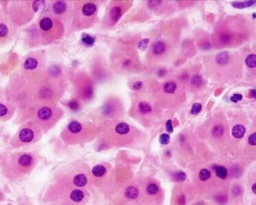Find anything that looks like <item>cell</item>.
I'll return each instance as SVG.
<instances>
[{
	"label": "cell",
	"instance_id": "cell-33",
	"mask_svg": "<svg viewBox=\"0 0 256 205\" xmlns=\"http://www.w3.org/2000/svg\"><path fill=\"white\" fill-rule=\"evenodd\" d=\"M248 142L250 145L255 146L256 144V133H253V134L251 135V136H249L248 139Z\"/></svg>",
	"mask_w": 256,
	"mask_h": 205
},
{
	"label": "cell",
	"instance_id": "cell-4",
	"mask_svg": "<svg viewBox=\"0 0 256 205\" xmlns=\"http://www.w3.org/2000/svg\"><path fill=\"white\" fill-rule=\"evenodd\" d=\"M246 132V129L244 126L241 125V124H237L233 127L232 133L233 136L236 138H242L244 137Z\"/></svg>",
	"mask_w": 256,
	"mask_h": 205
},
{
	"label": "cell",
	"instance_id": "cell-22",
	"mask_svg": "<svg viewBox=\"0 0 256 205\" xmlns=\"http://www.w3.org/2000/svg\"><path fill=\"white\" fill-rule=\"evenodd\" d=\"M228 59H229V56L227 52H222L218 55L217 60L218 64H224L227 63Z\"/></svg>",
	"mask_w": 256,
	"mask_h": 205
},
{
	"label": "cell",
	"instance_id": "cell-41",
	"mask_svg": "<svg viewBox=\"0 0 256 205\" xmlns=\"http://www.w3.org/2000/svg\"><path fill=\"white\" fill-rule=\"evenodd\" d=\"M221 41L223 42H227L230 41V37L227 35H223L221 38Z\"/></svg>",
	"mask_w": 256,
	"mask_h": 205
},
{
	"label": "cell",
	"instance_id": "cell-31",
	"mask_svg": "<svg viewBox=\"0 0 256 205\" xmlns=\"http://www.w3.org/2000/svg\"><path fill=\"white\" fill-rule=\"evenodd\" d=\"M8 29L6 25L3 23H0V37L4 36L8 34Z\"/></svg>",
	"mask_w": 256,
	"mask_h": 205
},
{
	"label": "cell",
	"instance_id": "cell-14",
	"mask_svg": "<svg viewBox=\"0 0 256 205\" xmlns=\"http://www.w3.org/2000/svg\"><path fill=\"white\" fill-rule=\"evenodd\" d=\"M121 14H122L121 8L118 6L114 7V8H113L112 10H111L110 12L111 18L113 21H118L119 19L120 18Z\"/></svg>",
	"mask_w": 256,
	"mask_h": 205
},
{
	"label": "cell",
	"instance_id": "cell-43",
	"mask_svg": "<svg viewBox=\"0 0 256 205\" xmlns=\"http://www.w3.org/2000/svg\"><path fill=\"white\" fill-rule=\"evenodd\" d=\"M255 186H256V185L254 184L253 185V187H252V189H253V192H254L255 194L256 193V191H255Z\"/></svg>",
	"mask_w": 256,
	"mask_h": 205
},
{
	"label": "cell",
	"instance_id": "cell-29",
	"mask_svg": "<svg viewBox=\"0 0 256 205\" xmlns=\"http://www.w3.org/2000/svg\"><path fill=\"white\" fill-rule=\"evenodd\" d=\"M174 179L176 180V181H185L186 178V175L185 173H184L183 172H176L174 174Z\"/></svg>",
	"mask_w": 256,
	"mask_h": 205
},
{
	"label": "cell",
	"instance_id": "cell-27",
	"mask_svg": "<svg viewBox=\"0 0 256 205\" xmlns=\"http://www.w3.org/2000/svg\"><path fill=\"white\" fill-rule=\"evenodd\" d=\"M223 133V128L221 125H217L214 127L212 130L213 136L215 137H219Z\"/></svg>",
	"mask_w": 256,
	"mask_h": 205
},
{
	"label": "cell",
	"instance_id": "cell-12",
	"mask_svg": "<svg viewBox=\"0 0 256 205\" xmlns=\"http://www.w3.org/2000/svg\"><path fill=\"white\" fill-rule=\"evenodd\" d=\"M71 199L74 202H80L83 199L84 195L82 191L79 189H75L71 194Z\"/></svg>",
	"mask_w": 256,
	"mask_h": 205
},
{
	"label": "cell",
	"instance_id": "cell-26",
	"mask_svg": "<svg viewBox=\"0 0 256 205\" xmlns=\"http://www.w3.org/2000/svg\"><path fill=\"white\" fill-rule=\"evenodd\" d=\"M202 104L199 102H195L192 106V109L191 110V114H197L202 110Z\"/></svg>",
	"mask_w": 256,
	"mask_h": 205
},
{
	"label": "cell",
	"instance_id": "cell-6",
	"mask_svg": "<svg viewBox=\"0 0 256 205\" xmlns=\"http://www.w3.org/2000/svg\"><path fill=\"white\" fill-rule=\"evenodd\" d=\"M53 27V21L50 18L44 17L40 21V27L43 31H49Z\"/></svg>",
	"mask_w": 256,
	"mask_h": 205
},
{
	"label": "cell",
	"instance_id": "cell-30",
	"mask_svg": "<svg viewBox=\"0 0 256 205\" xmlns=\"http://www.w3.org/2000/svg\"><path fill=\"white\" fill-rule=\"evenodd\" d=\"M149 42H150V39H148V38H145V39L142 40V41H141L140 42V43L138 44L139 49H141V50L145 49L146 47H147Z\"/></svg>",
	"mask_w": 256,
	"mask_h": 205
},
{
	"label": "cell",
	"instance_id": "cell-39",
	"mask_svg": "<svg viewBox=\"0 0 256 205\" xmlns=\"http://www.w3.org/2000/svg\"><path fill=\"white\" fill-rule=\"evenodd\" d=\"M41 2H41V1H36V2H34V3L33 4V8L34 10V11H36V12L38 11V8H39V6L42 4Z\"/></svg>",
	"mask_w": 256,
	"mask_h": 205
},
{
	"label": "cell",
	"instance_id": "cell-15",
	"mask_svg": "<svg viewBox=\"0 0 256 205\" xmlns=\"http://www.w3.org/2000/svg\"><path fill=\"white\" fill-rule=\"evenodd\" d=\"M165 51V44L162 42H157L153 47L154 54L156 55L162 54Z\"/></svg>",
	"mask_w": 256,
	"mask_h": 205
},
{
	"label": "cell",
	"instance_id": "cell-28",
	"mask_svg": "<svg viewBox=\"0 0 256 205\" xmlns=\"http://www.w3.org/2000/svg\"><path fill=\"white\" fill-rule=\"evenodd\" d=\"M158 188L157 185L155 183H151L147 187V191L150 194H155L157 193Z\"/></svg>",
	"mask_w": 256,
	"mask_h": 205
},
{
	"label": "cell",
	"instance_id": "cell-20",
	"mask_svg": "<svg viewBox=\"0 0 256 205\" xmlns=\"http://www.w3.org/2000/svg\"><path fill=\"white\" fill-rule=\"evenodd\" d=\"M246 64L249 68H255L256 66V56L255 54H251L246 58Z\"/></svg>",
	"mask_w": 256,
	"mask_h": 205
},
{
	"label": "cell",
	"instance_id": "cell-5",
	"mask_svg": "<svg viewBox=\"0 0 256 205\" xmlns=\"http://www.w3.org/2000/svg\"><path fill=\"white\" fill-rule=\"evenodd\" d=\"M96 11V5L93 3H88L85 4L82 8V13L87 17L92 16Z\"/></svg>",
	"mask_w": 256,
	"mask_h": 205
},
{
	"label": "cell",
	"instance_id": "cell-25",
	"mask_svg": "<svg viewBox=\"0 0 256 205\" xmlns=\"http://www.w3.org/2000/svg\"><path fill=\"white\" fill-rule=\"evenodd\" d=\"M159 142H160V143L163 145L168 144L170 142V135L167 133H163L162 135H161L160 137H159Z\"/></svg>",
	"mask_w": 256,
	"mask_h": 205
},
{
	"label": "cell",
	"instance_id": "cell-38",
	"mask_svg": "<svg viewBox=\"0 0 256 205\" xmlns=\"http://www.w3.org/2000/svg\"><path fill=\"white\" fill-rule=\"evenodd\" d=\"M92 90L90 87H88V88H86L85 92H84V95H85V96L89 97L92 96Z\"/></svg>",
	"mask_w": 256,
	"mask_h": 205
},
{
	"label": "cell",
	"instance_id": "cell-11",
	"mask_svg": "<svg viewBox=\"0 0 256 205\" xmlns=\"http://www.w3.org/2000/svg\"><path fill=\"white\" fill-rule=\"evenodd\" d=\"M38 66V62L36 59L29 57L24 63V68L27 70H32L36 69Z\"/></svg>",
	"mask_w": 256,
	"mask_h": 205
},
{
	"label": "cell",
	"instance_id": "cell-23",
	"mask_svg": "<svg viewBox=\"0 0 256 205\" xmlns=\"http://www.w3.org/2000/svg\"><path fill=\"white\" fill-rule=\"evenodd\" d=\"M210 176H211L210 172L209 170H208L207 169L202 170L200 172V174H199L200 179L203 181H207L208 179H209L210 178Z\"/></svg>",
	"mask_w": 256,
	"mask_h": 205
},
{
	"label": "cell",
	"instance_id": "cell-13",
	"mask_svg": "<svg viewBox=\"0 0 256 205\" xmlns=\"http://www.w3.org/2000/svg\"><path fill=\"white\" fill-rule=\"evenodd\" d=\"M92 174L96 177L103 176L104 174L106 173L105 167L101 166V165H98V166H94L92 168Z\"/></svg>",
	"mask_w": 256,
	"mask_h": 205
},
{
	"label": "cell",
	"instance_id": "cell-1",
	"mask_svg": "<svg viewBox=\"0 0 256 205\" xmlns=\"http://www.w3.org/2000/svg\"><path fill=\"white\" fill-rule=\"evenodd\" d=\"M19 139L23 142H29L33 140L34 133L31 129L25 128L20 131L19 135Z\"/></svg>",
	"mask_w": 256,
	"mask_h": 205
},
{
	"label": "cell",
	"instance_id": "cell-16",
	"mask_svg": "<svg viewBox=\"0 0 256 205\" xmlns=\"http://www.w3.org/2000/svg\"><path fill=\"white\" fill-rule=\"evenodd\" d=\"M215 172L217 176L221 179H225L227 176V170L223 166H217L215 167Z\"/></svg>",
	"mask_w": 256,
	"mask_h": 205
},
{
	"label": "cell",
	"instance_id": "cell-34",
	"mask_svg": "<svg viewBox=\"0 0 256 205\" xmlns=\"http://www.w3.org/2000/svg\"><path fill=\"white\" fill-rule=\"evenodd\" d=\"M166 129H167V131L168 133H173V129L172 126V121H171V120H168L167 122H166Z\"/></svg>",
	"mask_w": 256,
	"mask_h": 205
},
{
	"label": "cell",
	"instance_id": "cell-37",
	"mask_svg": "<svg viewBox=\"0 0 256 205\" xmlns=\"http://www.w3.org/2000/svg\"><path fill=\"white\" fill-rule=\"evenodd\" d=\"M202 81V78H201L200 76H198V75L195 76L192 80V83L194 85H196V86H197V85L201 84Z\"/></svg>",
	"mask_w": 256,
	"mask_h": 205
},
{
	"label": "cell",
	"instance_id": "cell-10",
	"mask_svg": "<svg viewBox=\"0 0 256 205\" xmlns=\"http://www.w3.org/2000/svg\"><path fill=\"white\" fill-rule=\"evenodd\" d=\"M129 131H130V127L125 122L119 123L116 127V131L120 135H125L128 133Z\"/></svg>",
	"mask_w": 256,
	"mask_h": 205
},
{
	"label": "cell",
	"instance_id": "cell-32",
	"mask_svg": "<svg viewBox=\"0 0 256 205\" xmlns=\"http://www.w3.org/2000/svg\"><path fill=\"white\" fill-rule=\"evenodd\" d=\"M242 99V95L240 94H235L230 97L231 101H232L233 102H237L238 101H239Z\"/></svg>",
	"mask_w": 256,
	"mask_h": 205
},
{
	"label": "cell",
	"instance_id": "cell-40",
	"mask_svg": "<svg viewBox=\"0 0 256 205\" xmlns=\"http://www.w3.org/2000/svg\"><path fill=\"white\" fill-rule=\"evenodd\" d=\"M142 87V82L137 81L133 84V88L135 90H140Z\"/></svg>",
	"mask_w": 256,
	"mask_h": 205
},
{
	"label": "cell",
	"instance_id": "cell-9",
	"mask_svg": "<svg viewBox=\"0 0 256 205\" xmlns=\"http://www.w3.org/2000/svg\"><path fill=\"white\" fill-rule=\"evenodd\" d=\"M53 11L56 14H62L66 9V4L64 2H58L53 5Z\"/></svg>",
	"mask_w": 256,
	"mask_h": 205
},
{
	"label": "cell",
	"instance_id": "cell-18",
	"mask_svg": "<svg viewBox=\"0 0 256 205\" xmlns=\"http://www.w3.org/2000/svg\"><path fill=\"white\" fill-rule=\"evenodd\" d=\"M125 194L128 198L134 199L138 196V190L135 187H129L126 189Z\"/></svg>",
	"mask_w": 256,
	"mask_h": 205
},
{
	"label": "cell",
	"instance_id": "cell-19",
	"mask_svg": "<svg viewBox=\"0 0 256 205\" xmlns=\"http://www.w3.org/2000/svg\"><path fill=\"white\" fill-rule=\"evenodd\" d=\"M139 111L141 114H148L152 110L150 105L146 102H141L139 105Z\"/></svg>",
	"mask_w": 256,
	"mask_h": 205
},
{
	"label": "cell",
	"instance_id": "cell-21",
	"mask_svg": "<svg viewBox=\"0 0 256 205\" xmlns=\"http://www.w3.org/2000/svg\"><path fill=\"white\" fill-rule=\"evenodd\" d=\"M176 89V84L174 82H167L163 86L164 91L167 93H173Z\"/></svg>",
	"mask_w": 256,
	"mask_h": 205
},
{
	"label": "cell",
	"instance_id": "cell-7",
	"mask_svg": "<svg viewBox=\"0 0 256 205\" xmlns=\"http://www.w3.org/2000/svg\"><path fill=\"white\" fill-rule=\"evenodd\" d=\"M68 129L71 133L77 134L82 130V125L78 122L72 121L68 125Z\"/></svg>",
	"mask_w": 256,
	"mask_h": 205
},
{
	"label": "cell",
	"instance_id": "cell-3",
	"mask_svg": "<svg viewBox=\"0 0 256 205\" xmlns=\"http://www.w3.org/2000/svg\"><path fill=\"white\" fill-rule=\"evenodd\" d=\"M33 163V158L29 155L25 154L21 155L19 158V164L21 166L24 167H28L32 166Z\"/></svg>",
	"mask_w": 256,
	"mask_h": 205
},
{
	"label": "cell",
	"instance_id": "cell-24",
	"mask_svg": "<svg viewBox=\"0 0 256 205\" xmlns=\"http://www.w3.org/2000/svg\"><path fill=\"white\" fill-rule=\"evenodd\" d=\"M82 41H83V43L86 44V45L91 46L94 44V38L89 36V35L84 34L83 36H82Z\"/></svg>",
	"mask_w": 256,
	"mask_h": 205
},
{
	"label": "cell",
	"instance_id": "cell-42",
	"mask_svg": "<svg viewBox=\"0 0 256 205\" xmlns=\"http://www.w3.org/2000/svg\"><path fill=\"white\" fill-rule=\"evenodd\" d=\"M251 95H252V96L253 97V98H255V90H251Z\"/></svg>",
	"mask_w": 256,
	"mask_h": 205
},
{
	"label": "cell",
	"instance_id": "cell-36",
	"mask_svg": "<svg viewBox=\"0 0 256 205\" xmlns=\"http://www.w3.org/2000/svg\"><path fill=\"white\" fill-rule=\"evenodd\" d=\"M69 107H70V108L73 109V110H77V109H79V105L77 101H71L69 102Z\"/></svg>",
	"mask_w": 256,
	"mask_h": 205
},
{
	"label": "cell",
	"instance_id": "cell-17",
	"mask_svg": "<svg viewBox=\"0 0 256 205\" xmlns=\"http://www.w3.org/2000/svg\"><path fill=\"white\" fill-rule=\"evenodd\" d=\"M255 1H247V2H233L232 3V6L236 8H245L247 7L251 6L253 4H254Z\"/></svg>",
	"mask_w": 256,
	"mask_h": 205
},
{
	"label": "cell",
	"instance_id": "cell-35",
	"mask_svg": "<svg viewBox=\"0 0 256 205\" xmlns=\"http://www.w3.org/2000/svg\"><path fill=\"white\" fill-rule=\"evenodd\" d=\"M8 112V109L7 107L3 104L0 103V117L4 116Z\"/></svg>",
	"mask_w": 256,
	"mask_h": 205
},
{
	"label": "cell",
	"instance_id": "cell-2",
	"mask_svg": "<svg viewBox=\"0 0 256 205\" xmlns=\"http://www.w3.org/2000/svg\"><path fill=\"white\" fill-rule=\"evenodd\" d=\"M52 110L49 107H44L43 108L40 109L38 112V118L42 121H47L52 116Z\"/></svg>",
	"mask_w": 256,
	"mask_h": 205
},
{
	"label": "cell",
	"instance_id": "cell-8",
	"mask_svg": "<svg viewBox=\"0 0 256 205\" xmlns=\"http://www.w3.org/2000/svg\"><path fill=\"white\" fill-rule=\"evenodd\" d=\"M73 182L77 187H83L87 183V178L84 174H78L74 176Z\"/></svg>",
	"mask_w": 256,
	"mask_h": 205
}]
</instances>
